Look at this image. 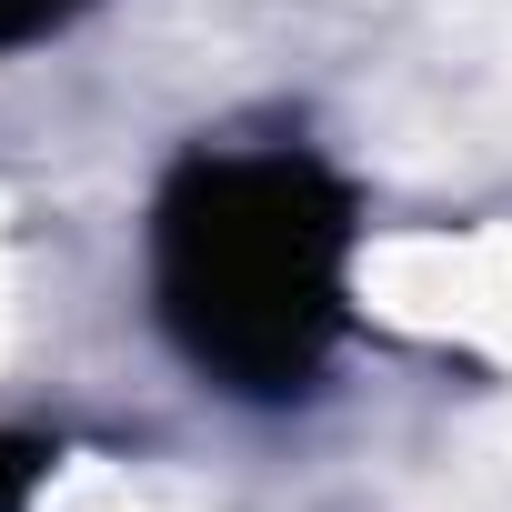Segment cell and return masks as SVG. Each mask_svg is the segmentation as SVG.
Wrapping results in <instances>:
<instances>
[{
  "label": "cell",
  "mask_w": 512,
  "mask_h": 512,
  "mask_svg": "<svg viewBox=\"0 0 512 512\" xmlns=\"http://www.w3.org/2000/svg\"><path fill=\"white\" fill-rule=\"evenodd\" d=\"M362 201L312 151H181L151 191V312L251 412L312 402L352 322Z\"/></svg>",
  "instance_id": "obj_1"
},
{
  "label": "cell",
  "mask_w": 512,
  "mask_h": 512,
  "mask_svg": "<svg viewBox=\"0 0 512 512\" xmlns=\"http://www.w3.org/2000/svg\"><path fill=\"white\" fill-rule=\"evenodd\" d=\"M51 472H61V432H21V422H0V512H31Z\"/></svg>",
  "instance_id": "obj_2"
},
{
  "label": "cell",
  "mask_w": 512,
  "mask_h": 512,
  "mask_svg": "<svg viewBox=\"0 0 512 512\" xmlns=\"http://www.w3.org/2000/svg\"><path fill=\"white\" fill-rule=\"evenodd\" d=\"M81 11H91V0H0V51H31V41L71 31Z\"/></svg>",
  "instance_id": "obj_3"
}]
</instances>
